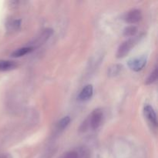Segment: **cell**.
<instances>
[{
    "label": "cell",
    "instance_id": "cell-1",
    "mask_svg": "<svg viewBox=\"0 0 158 158\" xmlns=\"http://www.w3.org/2000/svg\"><path fill=\"white\" fill-rule=\"evenodd\" d=\"M103 119V110L100 109V108H97L91 113L89 117L86 120H87L88 124H89V127H90L93 130H96L100 127V125L102 124Z\"/></svg>",
    "mask_w": 158,
    "mask_h": 158
},
{
    "label": "cell",
    "instance_id": "cell-2",
    "mask_svg": "<svg viewBox=\"0 0 158 158\" xmlns=\"http://www.w3.org/2000/svg\"><path fill=\"white\" fill-rule=\"evenodd\" d=\"M139 39H140L139 36L134 37V38L130 39V40H126V41L123 42V43H121V44L120 45V46H119L118 49H117V58H123V57L126 56L129 53L130 51L131 50L133 46H134L135 44H137Z\"/></svg>",
    "mask_w": 158,
    "mask_h": 158
},
{
    "label": "cell",
    "instance_id": "cell-3",
    "mask_svg": "<svg viewBox=\"0 0 158 158\" xmlns=\"http://www.w3.org/2000/svg\"><path fill=\"white\" fill-rule=\"evenodd\" d=\"M147 63V56H142L140 57H136V58L131 59L128 61L127 65L131 70L134 72H139L142 70Z\"/></svg>",
    "mask_w": 158,
    "mask_h": 158
},
{
    "label": "cell",
    "instance_id": "cell-4",
    "mask_svg": "<svg viewBox=\"0 0 158 158\" xmlns=\"http://www.w3.org/2000/svg\"><path fill=\"white\" fill-rule=\"evenodd\" d=\"M141 19V11L137 9H134L129 11V12L126 14V15H125L124 17L125 21L127 23H130V24H135V23L140 22Z\"/></svg>",
    "mask_w": 158,
    "mask_h": 158
},
{
    "label": "cell",
    "instance_id": "cell-5",
    "mask_svg": "<svg viewBox=\"0 0 158 158\" xmlns=\"http://www.w3.org/2000/svg\"><path fill=\"white\" fill-rule=\"evenodd\" d=\"M143 113L146 117V118L149 120L150 123L153 125L154 127H157V118L156 112L154 111V108L149 104L145 105L143 107Z\"/></svg>",
    "mask_w": 158,
    "mask_h": 158
},
{
    "label": "cell",
    "instance_id": "cell-6",
    "mask_svg": "<svg viewBox=\"0 0 158 158\" xmlns=\"http://www.w3.org/2000/svg\"><path fill=\"white\" fill-rule=\"evenodd\" d=\"M93 94H94V87H93L92 85H86L80 92V94L78 96V100L80 101H86L92 97Z\"/></svg>",
    "mask_w": 158,
    "mask_h": 158
},
{
    "label": "cell",
    "instance_id": "cell-7",
    "mask_svg": "<svg viewBox=\"0 0 158 158\" xmlns=\"http://www.w3.org/2000/svg\"><path fill=\"white\" fill-rule=\"evenodd\" d=\"M52 29H46L45 30L43 31L41 34L38 36V38L35 40V45H37V46H40L41 44L44 43L45 42L49 40V37L52 35Z\"/></svg>",
    "mask_w": 158,
    "mask_h": 158
},
{
    "label": "cell",
    "instance_id": "cell-8",
    "mask_svg": "<svg viewBox=\"0 0 158 158\" xmlns=\"http://www.w3.org/2000/svg\"><path fill=\"white\" fill-rule=\"evenodd\" d=\"M17 67V63L11 60H0V71L1 72H6V71H10L15 69Z\"/></svg>",
    "mask_w": 158,
    "mask_h": 158
},
{
    "label": "cell",
    "instance_id": "cell-9",
    "mask_svg": "<svg viewBox=\"0 0 158 158\" xmlns=\"http://www.w3.org/2000/svg\"><path fill=\"white\" fill-rule=\"evenodd\" d=\"M33 49L34 48L32 47V46H26V47L19 48V49H15V51H13V52H12L11 56L15 57V58H19V57L23 56L29 53V52H32Z\"/></svg>",
    "mask_w": 158,
    "mask_h": 158
},
{
    "label": "cell",
    "instance_id": "cell-10",
    "mask_svg": "<svg viewBox=\"0 0 158 158\" xmlns=\"http://www.w3.org/2000/svg\"><path fill=\"white\" fill-rule=\"evenodd\" d=\"M123 66L120 64H115L113 66H110L108 69V76L109 77H117V76L120 75V73L123 71Z\"/></svg>",
    "mask_w": 158,
    "mask_h": 158
},
{
    "label": "cell",
    "instance_id": "cell-11",
    "mask_svg": "<svg viewBox=\"0 0 158 158\" xmlns=\"http://www.w3.org/2000/svg\"><path fill=\"white\" fill-rule=\"evenodd\" d=\"M21 27V20L20 19H14L6 23V29L9 32H15L19 29Z\"/></svg>",
    "mask_w": 158,
    "mask_h": 158
},
{
    "label": "cell",
    "instance_id": "cell-12",
    "mask_svg": "<svg viewBox=\"0 0 158 158\" xmlns=\"http://www.w3.org/2000/svg\"><path fill=\"white\" fill-rule=\"evenodd\" d=\"M137 32V27L135 26H129L123 30V35L127 37H134Z\"/></svg>",
    "mask_w": 158,
    "mask_h": 158
},
{
    "label": "cell",
    "instance_id": "cell-13",
    "mask_svg": "<svg viewBox=\"0 0 158 158\" xmlns=\"http://www.w3.org/2000/svg\"><path fill=\"white\" fill-rule=\"evenodd\" d=\"M70 120L71 119L69 116H66V117H63L58 123V126H57L58 130L63 131L64 129H66L68 127V125L69 124V123H70Z\"/></svg>",
    "mask_w": 158,
    "mask_h": 158
},
{
    "label": "cell",
    "instance_id": "cell-14",
    "mask_svg": "<svg viewBox=\"0 0 158 158\" xmlns=\"http://www.w3.org/2000/svg\"><path fill=\"white\" fill-rule=\"evenodd\" d=\"M157 80V68L155 67V69H154L152 73L150 74L149 77H148V79L145 81V83L147 85H150L154 83V82H156V80Z\"/></svg>",
    "mask_w": 158,
    "mask_h": 158
},
{
    "label": "cell",
    "instance_id": "cell-15",
    "mask_svg": "<svg viewBox=\"0 0 158 158\" xmlns=\"http://www.w3.org/2000/svg\"><path fill=\"white\" fill-rule=\"evenodd\" d=\"M61 158H80V153L77 151H69L65 153Z\"/></svg>",
    "mask_w": 158,
    "mask_h": 158
},
{
    "label": "cell",
    "instance_id": "cell-16",
    "mask_svg": "<svg viewBox=\"0 0 158 158\" xmlns=\"http://www.w3.org/2000/svg\"><path fill=\"white\" fill-rule=\"evenodd\" d=\"M0 158H12L10 154H0Z\"/></svg>",
    "mask_w": 158,
    "mask_h": 158
}]
</instances>
